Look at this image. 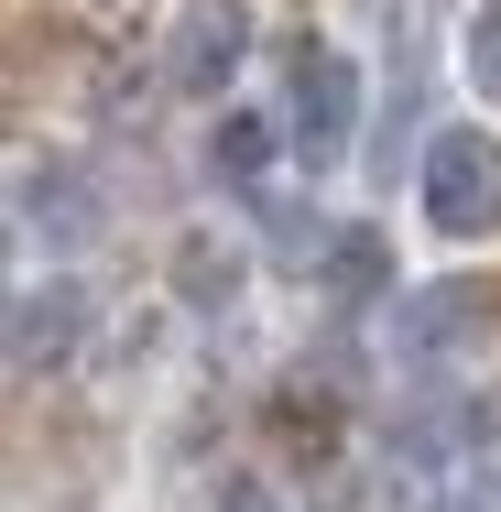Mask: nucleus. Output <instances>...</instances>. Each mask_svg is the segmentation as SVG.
I'll use <instances>...</instances> for the list:
<instances>
[{
	"label": "nucleus",
	"mask_w": 501,
	"mask_h": 512,
	"mask_svg": "<svg viewBox=\"0 0 501 512\" xmlns=\"http://www.w3.org/2000/svg\"><path fill=\"white\" fill-rule=\"evenodd\" d=\"M207 512H284V491H273V480H218Z\"/></svg>",
	"instance_id": "10"
},
{
	"label": "nucleus",
	"mask_w": 501,
	"mask_h": 512,
	"mask_svg": "<svg viewBox=\"0 0 501 512\" xmlns=\"http://www.w3.org/2000/svg\"><path fill=\"white\" fill-rule=\"evenodd\" d=\"M458 55H469V88H480V99H501V0H480V11H469Z\"/></svg>",
	"instance_id": "8"
},
{
	"label": "nucleus",
	"mask_w": 501,
	"mask_h": 512,
	"mask_svg": "<svg viewBox=\"0 0 501 512\" xmlns=\"http://www.w3.org/2000/svg\"><path fill=\"white\" fill-rule=\"evenodd\" d=\"M414 186H425V218L447 240H491L501 229V142L491 131H436L425 164H414Z\"/></svg>",
	"instance_id": "1"
},
{
	"label": "nucleus",
	"mask_w": 501,
	"mask_h": 512,
	"mask_svg": "<svg viewBox=\"0 0 501 512\" xmlns=\"http://www.w3.org/2000/svg\"><path fill=\"white\" fill-rule=\"evenodd\" d=\"M295 142L305 164H349L360 142V66L338 44H295Z\"/></svg>",
	"instance_id": "2"
},
{
	"label": "nucleus",
	"mask_w": 501,
	"mask_h": 512,
	"mask_svg": "<svg viewBox=\"0 0 501 512\" xmlns=\"http://www.w3.org/2000/svg\"><path fill=\"white\" fill-rule=\"evenodd\" d=\"M22 229H55V240H88V229H99V197H88L77 175H44V164H22Z\"/></svg>",
	"instance_id": "5"
},
{
	"label": "nucleus",
	"mask_w": 501,
	"mask_h": 512,
	"mask_svg": "<svg viewBox=\"0 0 501 512\" xmlns=\"http://www.w3.org/2000/svg\"><path fill=\"white\" fill-rule=\"evenodd\" d=\"M240 55H251V0H186L175 11V44H164V77L186 99H218L240 77Z\"/></svg>",
	"instance_id": "3"
},
{
	"label": "nucleus",
	"mask_w": 501,
	"mask_h": 512,
	"mask_svg": "<svg viewBox=\"0 0 501 512\" xmlns=\"http://www.w3.org/2000/svg\"><path fill=\"white\" fill-rule=\"evenodd\" d=\"M469 316H480V295H414L393 316V338L403 349H447V327H469Z\"/></svg>",
	"instance_id": "7"
},
{
	"label": "nucleus",
	"mask_w": 501,
	"mask_h": 512,
	"mask_svg": "<svg viewBox=\"0 0 501 512\" xmlns=\"http://www.w3.org/2000/svg\"><path fill=\"white\" fill-rule=\"evenodd\" d=\"M436 512H501V480L491 469H458V480L436 491Z\"/></svg>",
	"instance_id": "9"
},
{
	"label": "nucleus",
	"mask_w": 501,
	"mask_h": 512,
	"mask_svg": "<svg viewBox=\"0 0 501 512\" xmlns=\"http://www.w3.org/2000/svg\"><path fill=\"white\" fill-rule=\"evenodd\" d=\"M262 164H273V120L229 109V120L207 131V175H218V186H262Z\"/></svg>",
	"instance_id": "6"
},
{
	"label": "nucleus",
	"mask_w": 501,
	"mask_h": 512,
	"mask_svg": "<svg viewBox=\"0 0 501 512\" xmlns=\"http://www.w3.org/2000/svg\"><path fill=\"white\" fill-rule=\"evenodd\" d=\"M88 284H33L22 306H11V371H55V360H77V338H88Z\"/></svg>",
	"instance_id": "4"
}]
</instances>
